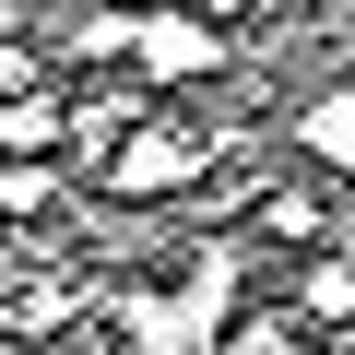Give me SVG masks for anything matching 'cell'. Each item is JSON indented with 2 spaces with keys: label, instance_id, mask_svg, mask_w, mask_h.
Listing matches in <instances>:
<instances>
[{
  "label": "cell",
  "instance_id": "6da1fadb",
  "mask_svg": "<svg viewBox=\"0 0 355 355\" xmlns=\"http://www.w3.org/2000/svg\"><path fill=\"white\" fill-rule=\"evenodd\" d=\"M202 166H214V142H202V130H178V119H142V130H130V142H119L95 178H107L119 202H166V190H190Z\"/></svg>",
  "mask_w": 355,
  "mask_h": 355
},
{
  "label": "cell",
  "instance_id": "7a4b0ae2",
  "mask_svg": "<svg viewBox=\"0 0 355 355\" xmlns=\"http://www.w3.org/2000/svg\"><path fill=\"white\" fill-rule=\"evenodd\" d=\"M130 60H142V83H190V71H225L237 36L202 24V12H142V24H130Z\"/></svg>",
  "mask_w": 355,
  "mask_h": 355
},
{
  "label": "cell",
  "instance_id": "3957f363",
  "mask_svg": "<svg viewBox=\"0 0 355 355\" xmlns=\"http://www.w3.org/2000/svg\"><path fill=\"white\" fill-rule=\"evenodd\" d=\"M0 154H71V107L36 83V95H12L0 107Z\"/></svg>",
  "mask_w": 355,
  "mask_h": 355
},
{
  "label": "cell",
  "instance_id": "277c9868",
  "mask_svg": "<svg viewBox=\"0 0 355 355\" xmlns=\"http://www.w3.org/2000/svg\"><path fill=\"white\" fill-rule=\"evenodd\" d=\"M296 320H308V331H343V320H355V237H343L331 261H308V284H296Z\"/></svg>",
  "mask_w": 355,
  "mask_h": 355
},
{
  "label": "cell",
  "instance_id": "5b68a950",
  "mask_svg": "<svg viewBox=\"0 0 355 355\" xmlns=\"http://www.w3.org/2000/svg\"><path fill=\"white\" fill-rule=\"evenodd\" d=\"M0 214H12V225L60 214V166H48V154H0Z\"/></svg>",
  "mask_w": 355,
  "mask_h": 355
},
{
  "label": "cell",
  "instance_id": "8992f818",
  "mask_svg": "<svg viewBox=\"0 0 355 355\" xmlns=\"http://www.w3.org/2000/svg\"><path fill=\"white\" fill-rule=\"evenodd\" d=\"M296 142H308L320 166H343V178H355V95H320V107L296 119Z\"/></svg>",
  "mask_w": 355,
  "mask_h": 355
},
{
  "label": "cell",
  "instance_id": "52a82bcc",
  "mask_svg": "<svg viewBox=\"0 0 355 355\" xmlns=\"http://www.w3.org/2000/svg\"><path fill=\"white\" fill-rule=\"evenodd\" d=\"M225 355H296V308H249L225 331Z\"/></svg>",
  "mask_w": 355,
  "mask_h": 355
},
{
  "label": "cell",
  "instance_id": "ba28073f",
  "mask_svg": "<svg viewBox=\"0 0 355 355\" xmlns=\"http://www.w3.org/2000/svg\"><path fill=\"white\" fill-rule=\"evenodd\" d=\"M202 12H249V0H202Z\"/></svg>",
  "mask_w": 355,
  "mask_h": 355
}]
</instances>
